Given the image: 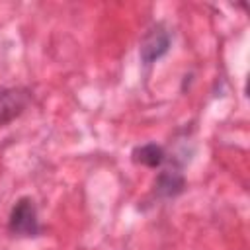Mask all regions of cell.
Listing matches in <instances>:
<instances>
[{
  "label": "cell",
  "mask_w": 250,
  "mask_h": 250,
  "mask_svg": "<svg viewBox=\"0 0 250 250\" xmlns=\"http://www.w3.org/2000/svg\"><path fill=\"white\" fill-rule=\"evenodd\" d=\"M8 229L12 234L18 236H37L41 232L37 209L29 197H21L16 201L8 219Z\"/></svg>",
  "instance_id": "6da1fadb"
},
{
  "label": "cell",
  "mask_w": 250,
  "mask_h": 250,
  "mask_svg": "<svg viewBox=\"0 0 250 250\" xmlns=\"http://www.w3.org/2000/svg\"><path fill=\"white\" fill-rule=\"evenodd\" d=\"M170 49V33L164 29L162 23H154L152 27L146 29V33L141 39L139 55L145 64H152L160 57H164Z\"/></svg>",
  "instance_id": "7a4b0ae2"
},
{
  "label": "cell",
  "mask_w": 250,
  "mask_h": 250,
  "mask_svg": "<svg viewBox=\"0 0 250 250\" xmlns=\"http://www.w3.org/2000/svg\"><path fill=\"white\" fill-rule=\"evenodd\" d=\"M31 96L25 88H6L0 90V127L8 125L23 113Z\"/></svg>",
  "instance_id": "3957f363"
},
{
  "label": "cell",
  "mask_w": 250,
  "mask_h": 250,
  "mask_svg": "<svg viewBox=\"0 0 250 250\" xmlns=\"http://www.w3.org/2000/svg\"><path fill=\"white\" fill-rule=\"evenodd\" d=\"M184 186H186V180L178 170L160 172L158 178H156V184H154L156 193L162 195V197H176L178 193L184 191Z\"/></svg>",
  "instance_id": "277c9868"
},
{
  "label": "cell",
  "mask_w": 250,
  "mask_h": 250,
  "mask_svg": "<svg viewBox=\"0 0 250 250\" xmlns=\"http://www.w3.org/2000/svg\"><path fill=\"white\" fill-rule=\"evenodd\" d=\"M133 160L137 164H143V166H148V168H156L166 160V154H164L162 146H158L154 143H146V145L137 146L133 150Z\"/></svg>",
  "instance_id": "5b68a950"
}]
</instances>
